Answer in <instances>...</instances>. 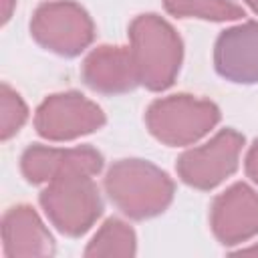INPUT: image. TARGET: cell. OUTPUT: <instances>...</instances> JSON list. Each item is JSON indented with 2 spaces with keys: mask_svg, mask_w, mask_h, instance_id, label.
Instances as JSON below:
<instances>
[{
  "mask_svg": "<svg viewBox=\"0 0 258 258\" xmlns=\"http://www.w3.org/2000/svg\"><path fill=\"white\" fill-rule=\"evenodd\" d=\"M105 191L113 206L131 220H147L167 210L175 185L171 177L147 159H119L105 175Z\"/></svg>",
  "mask_w": 258,
  "mask_h": 258,
  "instance_id": "1",
  "label": "cell"
},
{
  "mask_svg": "<svg viewBox=\"0 0 258 258\" xmlns=\"http://www.w3.org/2000/svg\"><path fill=\"white\" fill-rule=\"evenodd\" d=\"M129 48L139 85L159 93L175 83L183 58V42L165 18L157 14L133 18L129 24Z\"/></svg>",
  "mask_w": 258,
  "mask_h": 258,
  "instance_id": "2",
  "label": "cell"
},
{
  "mask_svg": "<svg viewBox=\"0 0 258 258\" xmlns=\"http://www.w3.org/2000/svg\"><path fill=\"white\" fill-rule=\"evenodd\" d=\"M38 202L48 222L71 238L87 234L103 214L99 187L87 173H64L50 179Z\"/></svg>",
  "mask_w": 258,
  "mask_h": 258,
  "instance_id": "3",
  "label": "cell"
},
{
  "mask_svg": "<svg viewBox=\"0 0 258 258\" xmlns=\"http://www.w3.org/2000/svg\"><path fill=\"white\" fill-rule=\"evenodd\" d=\"M220 123V109L208 99L177 93L155 99L145 111L149 133L169 147H185L206 137Z\"/></svg>",
  "mask_w": 258,
  "mask_h": 258,
  "instance_id": "4",
  "label": "cell"
},
{
  "mask_svg": "<svg viewBox=\"0 0 258 258\" xmlns=\"http://www.w3.org/2000/svg\"><path fill=\"white\" fill-rule=\"evenodd\" d=\"M30 34L44 50L71 58L93 42L95 24L81 4L73 0H52L34 10Z\"/></svg>",
  "mask_w": 258,
  "mask_h": 258,
  "instance_id": "5",
  "label": "cell"
},
{
  "mask_svg": "<svg viewBox=\"0 0 258 258\" xmlns=\"http://www.w3.org/2000/svg\"><path fill=\"white\" fill-rule=\"evenodd\" d=\"M242 147V133L236 129H220L210 141L183 151L175 163V171L189 187L214 189L238 169Z\"/></svg>",
  "mask_w": 258,
  "mask_h": 258,
  "instance_id": "6",
  "label": "cell"
},
{
  "mask_svg": "<svg viewBox=\"0 0 258 258\" xmlns=\"http://www.w3.org/2000/svg\"><path fill=\"white\" fill-rule=\"evenodd\" d=\"M103 109L77 91L48 95L34 113V129L48 141H73L105 125Z\"/></svg>",
  "mask_w": 258,
  "mask_h": 258,
  "instance_id": "7",
  "label": "cell"
},
{
  "mask_svg": "<svg viewBox=\"0 0 258 258\" xmlns=\"http://www.w3.org/2000/svg\"><path fill=\"white\" fill-rule=\"evenodd\" d=\"M210 228L224 246L252 240L258 234V191L236 181L218 194L210 208Z\"/></svg>",
  "mask_w": 258,
  "mask_h": 258,
  "instance_id": "8",
  "label": "cell"
},
{
  "mask_svg": "<svg viewBox=\"0 0 258 258\" xmlns=\"http://www.w3.org/2000/svg\"><path fill=\"white\" fill-rule=\"evenodd\" d=\"M103 169V155L91 145L48 147L30 145L20 155V171L30 183H48L64 173L97 175Z\"/></svg>",
  "mask_w": 258,
  "mask_h": 258,
  "instance_id": "9",
  "label": "cell"
},
{
  "mask_svg": "<svg viewBox=\"0 0 258 258\" xmlns=\"http://www.w3.org/2000/svg\"><path fill=\"white\" fill-rule=\"evenodd\" d=\"M214 67L230 83H258V22L248 20L220 32L214 46Z\"/></svg>",
  "mask_w": 258,
  "mask_h": 258,
  "instance_id": "10",
  "label": "cell"
},
{
  "mask_svg": "<svg viewBox=\"0 0 258 258\" xmlns=\"http://www.w3.org/2000/svg\"><path fill=\"white\" fill-rule=\"evenodd\" d=\"M81 79L89 89L105 95L129 93L139 85L131 48L113 44H101L85 56Z\"/></svg>",
  "mask_w": 258,
  "mask_h": 258,
  "instance_id": "11",
  "label": "cell"
},
{
  "mask_svg": "<svg viewBox=\"0 0 258 258\" xmlns=\"http://www.w3.org/2000/svg\"><path fill=\"white\" fill-rule=\"evenodd\" d=\"M2 252L8 258L52 256L54 240L32 206L18 204L2 218Z\"/></svg>",
  "mask_w": 258,
  "mask_h": 258,
  "instance_id": "12",
  "label": "cell"
},
{
  "mask_svg": "<svg viewBox=\"0 0 258 258\" xmlns=\"http://www.w3.org/2000/svg\"><path fill=\"white\" fill-rule=\"evenodd\" d=\"M87 258L97 256H135L137 254V236L129 224L119 218H109L97 230V234L87 244Z\"/></svg>",
  "mask_w": 258,
  "mask_h": 258,
  "instance_id": "13",
  "label": "cell"
},
{
  "mask_svg": "<svg viewBox=\"0 0 258 258\" xmlns=\"http://www.w3.org/2000/svg\"><path fill=\"white\" fill-rule=\"evenodd\" d=\"M163 8L177 18H200L210 22H230L244 16V8L234 0H163Z\"/></svg>",
  "mask_w": 258,
  "mask_h": 258,
  "instance_id": "14",
  "label": "cell"
},
{
  "mask_svg": "<svg viewBox=\"0 0 258 258\" xmlns=\"http://www.w3.org/2000/svg\"><path fill=\"white\" fill-rule=\"evenodd\" d=\"M28 119V107L22 97L8 85L2 83L0 87V137L8 141L14 137Z\"/></svg>",
  "mask_w": 258,
  "mask_h": 258,
  "instance_id": "15",
  "label": "cell"
},
{
  "mask_svg": "<svg viewBox=\"0 0 258 258\" xmlns=\"http://www.w3.org/2000/svg\"><path fill=\"white\" fill-rule=\"evenodd\" d=\"M244 169H246V175L252 179V183L258 185V139L250 145V149H248V153H246Z\"/></svg>",
  "mask_w": 258,
  "mask_h": 258,
  "instance_id": "16",
  "label": "cell"
},
{
  "mask_svg": "<svg viewBox=\"0 0 258 258\" xmlns=\"http://www.w3.org/2000/svg\"><path fill=\"white\" fill-rule=\"evenodd\" d=\"M16 6V0H0V10H2V24H6L12 16V10Z\"/></svg>",
  "mask_w": 258,
  "mask_h": 258,
  "instance_id": "17",
  "label": "cell"
},
{
  "mask_svg": "<svg viewBox=\"0 0 258 258\" xmlns=\"http://www.w3.org/2000/svg\"><path fill=\"white\" fill-rule=\"evenodd\" d=\"M244 4H246L252 12H256V14H258V0H244Z\"/></svg>",
  "mask_w": 258,
  "mask_h": 258,
  "instance_id": "18",
  "label": "cell"
},
{
  "mask_svg": "<svg viewBox=\"0 0 258 258\" xmlns=\"http://www.w3.org/2000/svg\"><path fill=\"white\" fill-rule=\"evenodd\" d=\"M240 252H252V254H258V246H250V248H242Z\"/></svg>",
  "mask_w": 258,
  "mask_h": 258,
  "instance_id": "19",
  "label": "cell"
}]
</instances>
